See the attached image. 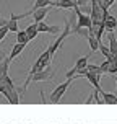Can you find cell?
Returning <instances> with one entry per match:
<instances>
[{
  "label": "cell",
  "mask_w": 117,
  "mask_h": 124,
  "mask_svg": "<svg viewBox=\"0 0 117 124\" xmlns=\"http://www.w3.org/2000/svg\"><path fill=\"white\" fill-rule=\"evenodd\" d=\"M8 33H10V31H8V26H0V43L5 39V36Z\"/></svg>",
  "instance_id": "22"
},
{
  "label": "cell",
  "mask_w": 117,
  "mask_h": 124,
  "mask_svg": "<svg viewBox=\"0 0 117 124\" xmlns=\"http://www.w3.org/2000/svg\"><path fill=\"white\" fill-rule=\"evenodd\" d=\"M85 77H86V80L91 83L93 87H94V90L99 93V95H103V90H101V85H99V78H101V75H98V74H91V72H86L85 74Z\"/></svg>",
  "instance_id": "6"
},
{
  "label": "cell",
  "mask_w": 117,
  "mask_h": 124,
  "mask_svg": "<svg viewBox=\"0 0 117 124\" xmlns=\"http://www.w3.org/2000/svg\"><path fill=\"white\" fill-rule=\"evenodd\" d=\"M23 16L21 15H15V13H12L10 15V18H8V31L10 33H18L20 28H18V20H21Z\"/></svg>",
  "instance_id": "8"
},
{
  "label": "cell",
  "mask_w": 117,
  "mask_h": 124,
  "mask_svg": "<svg viewBox=\"0 0 117 124\" xmlns=\"http://www.w3.org/2000/svg\"><path fill=\"white\" fill-rule=\"evenodd\" d=\"M44 7H54V2H52V0H36V2H34V5L31 7L28 12L21 13V16H23V18H26V16H28V15H31L34 10H37V8H44Z\"/></svg>",
  "instance_id": "5"
},
{
  "label": "cell",
  "mask_w": 117,
  "mask_h": 124,
  "mask_svg": "<svg viewBox=\"0 0 117 124\" xmlns=\"http://www.w3.org/2000/svg\"><path fill=\"white\" fill-rule=\"evenodd\" d=\"M107 39H109V51H111L112 57H117V38L114 34V31H107Z\"/></svg>",
  "instance_id": "10"
},
{
  "label": "cell",
  "mask_w": 117,
  "mask_h": 124,
  "mask_svg": "<svg viewBox=\"0 0 117 124\" xmlns=\"http://www.w3.org/2000/svg\"><path fill=\"white\" fill-rule=\"evenodd\" d=\"M116 83H117V77H116ZM116 95H117V90H116Z\"/></svg>",
  "instance_id": "28"
},
{
  "label": "cell",
  "mask_w": 117,
  "mask_h": 124,
  "mask_svg": "<svg viewBox=\"0 0 117 124\" xmlns=\"http://www.w3.org/2000/svg\"><path fill=\"white\" fill-rule=\"evenodd\" d=\"M103 103L106 105H117V95L116 93H103Z\"/></svg>",
  "instance_id": "15"
},
{
  "label": "cell",
  "mask_w": 117,
  "mask_h": 124,
  "mask_svg": "<svg viewBox=\"0 0 117 124\" xmlns=\"http://www.w3.org/2000/svg\"><path fill=\"white\" fill-rule=\"evenodd\" d=\"M26 46H28V44H21V43H16L15 44V46H13L12 47V52H10V61H13V59H15V57H18L20 54H21V52H23V49H25Z\"/></svg>",
  "instance_id": "13"
},
{
  "label": "cell",
  "mask_w": 117,
  "mask_h": 124,
  "mask_svg": "<svg viewBox=\"0 0 117 124\" xmlns=\"http://www.w3.org/2000/svg\"><path fill=\"white\" fill-rule=\"evenodd\" d=\"M99 70H101V74H107V70H109V61L107 59L99 65Z\"/></svg>",
  "instance_id": "23"
},
{
  "label": "cell",
  "mask_w": 117,
  "mask_h": 124,
  "mask_svg": "<svg viewBox=\"0 0 117 124\" xmlns=\"http://www.w3.org/2000/svg\"><path fill=\"white\" fill-rule=\"evenodd\" d=\"M37 31H39V33H50V34H57V33H60V28H59V26H49L46 21H41V23H37Z\"/></svg>",
  "instance_id": "9"
},
{
  "label": "cell",
  "mask_w": 117,
  "mask_h": 124,
  "mask_svg": "<svg viewBox=\"0 0 117 124\" xmlns=\"http://www.w3.org/2000/svg\"><path fill=\"white\" fill-rule=\"evenodd\" d=\"M91 101H94V96H93V93H91V95H89V98H88L86 101H85V103H86V105H89Z\"/></svg>",
  "instance_id": "26"
},
{
  "label": "cell",
  "mask_w": 117,
  "mask_h": 124,
  "mask_svg": "<svg viewBox=\"0 0 117 124\" xmlns=\"http://www.w3.org/2000/svg\"><path fill=\"white\" fill-rule=\"evenodd\" d=\"M86 70H88V72H91V74L103 75V74H101V70H99V65H94V64H88V65H86Z\"/></svg>",
  "instance_id": "21"
},
{
  "label": "cell",
  "mask_w": 117,
  "mask_h": 124,
  "mask_svg": "<svg viewBox=\"0 0 117 124\" xmlns=\"http://www.w3.org/2000/svg\"><path fill=\"white\" fill-rule=\"evenodd\" d=\"M25 31H26V34H28V39H29V41H33V39L39 34V31H37V23H31V25L28 26Z\"/></svg>",
  "instance_id": "14"
},
{
  "label": "cell",
  "mask_w": 117,
  "mask_h": 124,
  "mask_svg": "<svg viewBox=\"0 0 117 124\" xmlns=\"http://www.w3.org/2000/svg\"><path fill=\"white\" fill-rule=\"evenodd\" d=\"M76 2V7H86L88 0H75Z\"/></svg>",
  "instance_id": "24"
},
{
  "label": "cell",
  "mask_w": 117,
  "mask_h": 124,
  "mask_svg": "<svg viewBox=\"0 0 117 124\" xmlns=\"http://www.w3.org/2000/svg\"><path fill=\"white\" fill-rule=\"evenodd\" d=\"M86 39H88V43H89V47H91V52H96V51H99V41L96 39V38L93 36V34H88L86 36Z\"/></svg>",
  "instance_id": "17"
},
{
  "label": "cell",
  "mask_w": 117,
  "mask_h": 124,
  "mask_svg": "<svg viewBox=\"0 0 117 124\" xmlns=\"http://www.w3.org/2000/svg\"><path fill=\"white\" fill-rule=\"evenodd\" d=\"M16 43H21V44H28L29 39H28V34H26L25 30H20L16 33Z\"/></svg>",
  "instance_id": "18"
},
{
  "label": "cell",
  "mask_w": 117,
  "mask_h": 124,
  "mask_svg": "<svg viewBox=\"0 0 117 124\" xmlns=\"http://www.w3.org/2000/svg\"><path fill=\"white\" fill-rule=\"evenodd\" d=\"M54 77V72H52V67H46L44 70H41V72H37V74H34L33 77H31V82H47L50 80Z\"/></svg>",
  "instance_id": "4"
},
{
  "label": "cell",
  "mask_w": 117,
  "mask_h": 124,
  "mask_svg": "<svg viewBox=\"0 0 117 124\" xmlns=\"http://www.w3.org/2000/svg\"><path fill=\"white\" fill-rule=\"evenodd\" d=\"M107 61H109V70H107V74L116 75L117 74V57H111Z\"/></svg>",
  "instance_id": "19"
},
{
  "label": "cell",
  "mask_w": 117,
  "mask_h": 124,
  "mask_svg": "<svg viewBox=\"0 0 117 124\" xmlns=\"http://www.w3.org/2000/svg\"><path fill=\"white\" fill-rule=\"evenodd\" d=\"M3 59H5V56H3V54H0V62L3 61Z\"/></svg>",
  "instance_id": "27"
},
{
  "label": "cell",
  "mask_w": 117,
  "mask_h": 124,
  "mask_svg": "<svg viewBox=\"0 0 117 124\" xmlns=\"http://www.w3.org/2000/svg\"><path fill=\"white\" fill-rule=\"evenodd\" d=\"M99 52H101V54H103L106 59H111V57H112V54H111V51H109V47H107V46H104L103 43L99 44Z\"/></svg>",
  "instance_id": "20"
},
{
  "label": "cell",
  "mask_w": 117,
  "mask_h": 124,
  "mask_svg": "<svg viewBox=\"0 0 117 124\" xmlns=\"http://www.w3.org/2000/svg\"><path fill=\"white\" fill-rule=\"evenodd\" d=\"M8 25V20H5V18H0V26H7Z\"/></svg>",
  "instance_id": "25"
},
{
  "label": "cell",
  "mask_w": 117,
  "mask_h": 124,
  "mask_svg": "<svg viewBox=\"0 0 117 124\" xmlns=\"http://www.w3.org/2000/svg\"><path fill=\"white\" fill-rule=\"evenodd\" d=\"M88 59H89V56H83V57H80V59H76L73 69H70V70L67 72V78H76L78 72H80V70H83V69H86Z\"/></svg>",
  "instance_id": "3"
},
{
  "label": "cell",
  "mask_w": 117,
  "mask_h": 124,
  "mask_svg": "<svg viewBox=\"0 0 117 124\" xmlns=\"http://www.w3.org/2000/svg\"><path fill=\"white\" fill-rule=\"evenodd\" d=\"M50 8H52V7H44V8H37V10H34V12L31 13L34 23H41V21H44V18L47 16V13L50 12Z\"/></svg>",
  "instance_id": "7"
},
{
  "label": "cell",
  "mask_w": 117,
  "mask_h": 124,
  "mask_svg": "<svg viewBox=\"0 0 117 124\" xmlns=\"http://www.w3.org/2000/svg\"><path fill=\"white\" fill-rule=\"evenodd\" d=\"M75 21H76V15L73 13V15H72V16L67 20V23H65V26H63V31L59 34V38H57V39H55L52 44H50V46H47V51L50 52V56H52V57H54V54L59 51V47L62 46V43L65 41V38H67L68 34H72V28H73Z\"/></svg>",
  "instance_id": "1"
},
{
  "label": "cell",
  "mask_w": 117,
  "mask_h": 124,
  "mask_svg": "<svg viewBox=\"0 0 117 124\" xmlns=\"http://www.w3.org/2000/svg\"><path fill=\"white\" fill-rule=\"evenodd\" d=\"M10 57H5L3 61L0 62V78L3 77V75H8V67H10Z\"/></svg>",
  "instance_id": "16"
},
{
  "label": "cell",
  "mask_w": 117,
  "mask_h": 124,
  "mask_svg": "<svg viewBox=\"0 0 117 124\" xmlns=\"http://www.w3.org/2000/svg\"><path fill=\"white\" fill-rule=\"evenodd\" d=\"M75 78H67V82H63V83H60V85H57L54 90H52V93H50V96H49V101L50 103H59L60 101V98L63 96V93L67 92V88L70 87V83L73 82Z\"/></svg>",
  "instance_id": "2"
},
{
  "label": "cell",
  "mask_w": 117,
  "mask_h": 124,
  "mask_svg": "<svg viewBox=\"0 0 117 124\" xmlns=\"http://www.w3.org/2000/svg\"><path fill=\"white\" fill-rule=\"evenodd\" d=\"M54 7L55 8H65V10H73L76 7V2L75 0H57V2H54Z\"/></svg>",
  "instance_id": "11"
},
{
  "label": "cell",
  "mask_w": 117,
  "mask_h": 124,
  "mask_svg": "<svg viewBox=\"0 0 117 124\" xmlns=\"http://www.w3.org/2000/svg\"><path fill=\"white\" fill-rule=\"evenodd\" d=\"M103 25H104V28L107 31H114L117 28V18L114 15H107V16L103 20Z\"/></svg>",
  "instance_id": "12"
},
{
  "label": "cell",
  "mask_w": 117,
  "mask_h": 124,
  "mask_svg": "<svg viewBox=\"0 0 117 124\" xmlns=\"http://www.w3.org/2000/svg\"><path fill=\"white\" fill-rule=\"evenodd\" d=\"M116 77H117V74H116Z\"/></svg>",
  "instance_id": "29"
}]
</instances>
